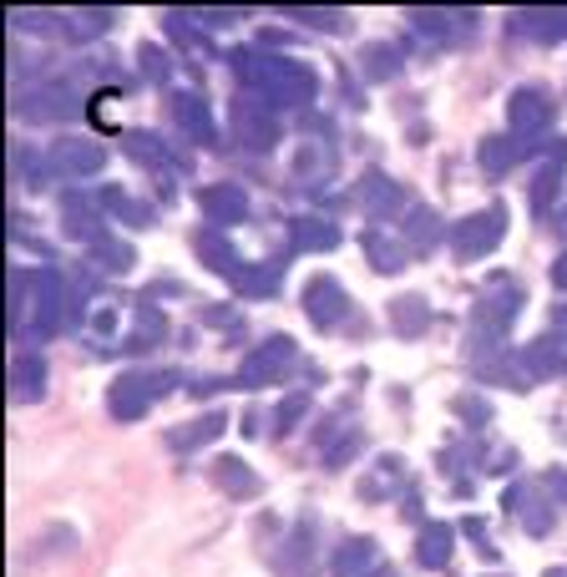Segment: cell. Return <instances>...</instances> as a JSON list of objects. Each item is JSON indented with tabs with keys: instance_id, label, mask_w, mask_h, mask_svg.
I'll return each instance as SVG.
<instances>
[{
	"instance_id": "cell-1",
	"label": "cell",
	"mask_w": 567,
	"mask_h": 577,
	"mask_svg": "<svg viewBox=\"0 0 567 577\" xmlns=\"http://www.w3.org/2000/svg\"><path fill=\"white\" fill-rule=\"evenodd\" d=\"M497 238H502V208H486V213L466 218V223L451 233V243H456V254H461V259H476V254H486V249H492Z\"/></svg>"
},
{
	"instance_id": "cell-2",
	"label": "cell",
	"mask_w": 567,
	"mask_h": 577,
	"mask_svg": "<svg viewBox=\"0 0 567 577\" xmlns=\"http://www.w3.org/2000/svg\"><path fill=\"white\" fill-rule=\"evenodd\" d=\"M304 304H309V319L319 324V329H330V324H340L345 319V289L335 284V279H309V289H304Z\"/></svg>"
},
{
	"instance_id": "cell-3",
	"label": "cell",
	"mask_w": 567,
	"mask_h": 577,
	"mask_svg": "<svg viewBox=\"0 0 567 577\" xmlns=\"http://www.w3.org/2000/svg\"><path fill=\"white\" fill-rule=\"evenodd\" d=\"M289 360H294V340H269V345H259L249 360H243V385H264V380H274Z\"/></svg>"
},
{
	"instance_id": "cell-4",
	"label": "cell",
	"mask_w": 567,
	"mask_h": 577,
	"mask_svg": "<svg viewBox=\"0 0 567 577\" xmlns=\"http://www.w3.org/2000/svg\"><path fill=\"white\" fill-rule=\"evenodd\" d=\"M102 168V147H92V142H61L56 152H51V173H97Z\"/></svg>"
},
{
	"instance_id": "cell-5",
	"label": "cell",
	"mask_w": 567,
	"mask_h": 577,
	"mask_svg": "<svg viewBox=\"0 0 567 577\" xmlns=\"http://www.w3.org/2000/svg\"><path fill=\"white\" fill-rule=\"evenodd\" d=\"M162 390V380H117V390H112V416H142L147 410V400Z\"/></svg>"
},
{
	"instance_id": "cell-6",
	"label": "cell",
	"mask_w": 567,
	"mask_h": 577,
	"mask_svg": "<svg viewBox=\"0 0 567 577\" xmlns=\"http://www.w3.org/2000/svg\"><path fill=\"white\" fill-rule=\"evenodd\" d=\"M26 117H76V102H71V92L66 87H41V92H31L26 97V107H21Z\"/></svg>"
},
{
	"instance_id": "cell-7",
	"label": "cell",
	"mask_w": 567,
	"mask_h": 577,
	"mask_svg": "<svg viewBox=\"0 0 567 577\" xmlns=\"http://www.w3.org/2000/svg\"><path fill=\"white\" fill-rule=\"evenodd\" d=\"M203 208H208V218H213V223H233V218L249 213V198H243L238 188H228V183H218V188H208V193H203Z\"/></svg>"
},
{
	"instance_id": "cell-8",
	"label": "cell",
	"mask_w": 567,
	"mask_h": 577,
	"mask_svg": "<svg viewBox=\"0 0 567 577\" xmlns=\"http://www.w3.org/2000/svg\"><path fill=\"white\" fill-rule=\"evenodd\" d=\"M173 117H178L198 142H213V117H208V102H203V97H188V92H183V97L173 102Z\"/></svg>"
},
{
	"instance_id": "cell-9",
	"label": "cell",
	"mask_w": 567,
	"mask_h": 577,
	"mask_svg": "<svg viewBox=\"0 0 567 577\" xmlns=\"http://www.w3.org/2000/svg\"><path fill=\"white\" fill-rule=\"evenodd\" d=\"M375 567V547L370 542H345L335 552V577H370Z\"/></svg>"
},
{
	"instance_id": "cell-10",
	"label": "cell",
	"mask_w": 567,
	"mask_h": 577,
	"mask_svg": "<svg viewBox=\"0 0 567 577\" xmlns=\"http://www.w3.org/2000/svg\"><path fill=\"white\" fill-rule=\"evenodd\" d=\"M547 117H552V107H547L537 92H517V97H512V127H517V132L547 127Z\"/></svg>"
},
{
	"instance_id": "cell-11",
	"label": "cell",
	"mask_w": 567,
	"mask_h": 577,
	"mask_svg": "<svg viewBox=\"0 0 567 577\" xmlns=\"http://www.w3.org/2000/svg\"><path fill=\"white\" fill-rule=\"evenodd\" d=\"M11 380H16V400H36L41 385H46V365L36 355H21L16 370H11Z\"/></svg>"
},
{
	"instance_id": "cell-12",
	"label": "cell",
	"mask_w": 567,
	"mask_h": 577,
	"mask_svg": "<svg viewBox=\"0 0 567 577\" xmlns=\"http://www.w3.org/2000/svg\"><path fill=\"white\" fill-rule=\"evenodd\" d=\"M294 243H299V249H335V243H340V233H335V223L299 218V223H294Z\"/></svg>"
},
{
	"instance_id": "cell-13",
	"label": "cell",
	"mask_w": 567,
	"mask_h": 577,
	"mask_svg": "<svg viewBox=\"0 0 567 577\" xmlns=\"http://www.w3.org/2000/svg\"><path fill=\"white\" fill-rule=\"evenodd\" d=\"M238 132L249 137L254 147H269V142H274V122L259 112V102H243V107H238Z\"/></svg>"
},
{
	"instance_id": "cell-14",
	"label": "cell",
	"mask_w": 567,
	"mask_h": 577,
	"mask_svg": "<svg viewBox=\"0 0 567 577\" xmlns=\"http://www.w3.org/2000/svg\"><path fill=\"white\" fill-rule=\"evenodd\" d=\"M365 203H370L375 213H390V208H400V188L375 173V178H365Z\"/></svg>"
},
{
	"instance_id": "cell-15",
	"label": "cell",
	"mask_w": 567,
	"mask_h": 577,
	"mask_svg": "<svg viewBox=\"0 0 567 577\" xmlns=\"http://www.w3.org/2000/svg\"><path fill=\"white\" fill-rule=\"evenodd\" d=\"M213 476H218V486L238 491V497H249V491L259 486V481H254V471H243L238 461H218V466H213Z\"/></svg>"
},
{
	"instance_id": "cell-16",
	"label": "cell",
	"mask_w": 567,
	"mask_h": 577,
	"mask_svg": "<svg viewBox=\"0 0 567 577\" xmlns=\"http://www.w3.org/2000/svg\"><path fill=\"white\" fill-rule=\"evenodd\" d=\"M395 329L400 335H421L426 329V304L421 299H395Z\"/></svg>"
},
{
	"instance_id": "cell-17",
	"label": "cell",
	"mask_w": 567,
	"mask_h": 577,
	"mask_svg": "<svg viewBox=\"0 0 567 577\" xmlns=\"http://www.w3.org/2000/svg\"><path fill=\"white\" fill-rule=\"evenodd\" d=\"M446 552H451V527H426V537H421V562L436 567V562H446Z\"/></svg>"
},
{
	"instance_id": "cell-18",
	"label": "cell",
	"mask_w": 567,
	"mask_h": 577,
	"mask_svg": "<svg viewBox=\"0 0 567 577\" xmlns=\"http://www.w3.org/2000/svg\"><path fill=\"white\" fill-rule=\"evenodd\" d=\"M365 249L375 254V269H385V274H395V269H400V249H395V243H390L385 233H370V238H365Z\"/></svg>"
},
{
	"instance_id": "cell-19",
	"label": "cell",
	"mask_w": 567,
	"mask_h": 577,
	"mask_svg": "<svg viewBox=\"0 0 567 577\" xmlns=\"http://www.w3.org/2000/svg\"><path fill=\"white\" fill-rule=\"evenodd\" d=\"M198 249H203V259H218V274H233L238 254L228 249V243H223L218 233H203V238H198Z\"/></svg>"
},
{
	"instance_id": "cell-20",
	"label": "cell",
	"mask_w": 567,
	"mask_h": 577,
	"mask_svg": "<svg viewBox=\"0 0 567 577\" xmlns=\"http://www.w3.org/2000/svg\"><path fill=\"white\" fill-rule=\"evenodd\" d=\"M223 431V416H208V421H193V431H178L173 436V446L178 451H188V446H198V441H213Z\"/></svg>"
},
{
	"instance_id": "cell-21",
	"label": "cell",
	"mask_w": 567,
	"mask_h": 577,
	"mask_svg": "<svg viewBox=\"0 0 567 577\" xmlns=\"http://www.w3.org/2000/svg\"><path fill=\"white\" fill-rule=\"evenodd\" d=\"M481 162H486V168H497V173H502L507 162H512V147H507V137H497V142H486V147H481Z\"/></svg>"
},
{
	"instance_id": "cell-22",
	"label": "cell",
	"mask_w": 567,
	"mask_h": 577,
	"mask_svg": "<svg viewBox=\"0 0 567 577\" xmlns=\"http://www.w3.org/2000/svg\"><path fill=\"white\" fill-rule=\"evenodd\" d=\"M365 71H370V76H390V71H395V51H390V46H375V51L365 56Z\"/></svg>"
},
{
	"instance_id": "cell-23",
	"label": "cell",
	"mask_w": 567,
	"mask_h": 577,
	"mask_svg": "<svg viewBox=\"0 0 567 577\" xmlns=\"http://www.w3.org/2000/svg\"><path fill=\"white\" fill-rule=\"evenodd\" d=\"M97 254L107 259V269H127L132 264V249H122V243H97Z\"/></svg>"
},
{
	"instance_id": "cell-24",
	"label": "cell",
	"mask_w": 567,
	"mask_h": 577,
	"mask_svg": "<svg viewBox=\"0 0 567 577\" xmlns=\"http://www.w3.org/2000/svg\"><path fill=\"white\" fill-rule=\"evenodd\" d=\"M416 238H436V213H416Z\"/></svg>"
},
{
	"instance_id": "cell-25",
	"label": "cell",
	"mask_w": 567,
	"mask_h": 577,
	"mask_svg": "<svg viewBox=\"0 0 567 577\" xmlns=\"http://www.w3.org/2000/svg\"><path fill=\"white\" fill-rule=\"evenodd\" d=\"M557 284H562V289H567V259H562V264H557Z\"/></svg>"
}]
</instances>
